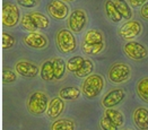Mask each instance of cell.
I'll use <instances>...</instances> for the list:
<instances>
[{
	"mask_svg": "<svg viewBox=\"0 0 148 130\" xmlns=\"http://www.w3.org/2000/svg\"><path fill=\"white\" fill-rule=\"evenodd\" d=\"M52 63H53V70H54V79L60 80L64 76V72L67 69V63L62 58H59V57L53 58Z\"/></svg>",
	"mask_w": 148,
	"mask_h": 130,
	"instance_id": "44dd1931",
	"label": "cell"
},
{
	"mask_svg": "<svg viewBox=\"0 0 148 130\" xmlns=\"http://www.w3.org/2000/svg\"><path fill=\"white\" fill-rule=\"evenodd\" d=\"M82 89H79L76 86H67L59 91V97H61L64 101H76L80 97Z\"/></svg>",
	"mask_w": 148,
	"mask_h": 130,
	"instance_id": "e0dca14e",
	"label": "cell"
},
{
	"mask_svg": "<svg viewBox=\"0 0 148 130\" xmlns=\"http://www.w3.org/2000/svg\"><path fill=\"white\" fill-rule=\"evenodd\" d=\"M87 24H88L87 14L84 9H80V8L74 9L70 12L68 21H67L68 30H70L75 34L82 33L86 28Z\"/></svg>",
	"mask_w": 148,
	"mask_h": 130,
	"instance_id": "8992f818",
	"label": "cell"
},
{
	"mask_svg": "<svg viewBox=\"0 0 148 130\" xmlns=\"http://www.w3.org/2000/svg\"><path fill=\"white\" fill-rule=\"evenodd\" d=\"M99 127L102 130H119V127L105 116L99 120Z\"/></svg>",
	"mask_w": 148,
	"mask_h": 130,
	"instance_id": "f546056e",
	"label": "cell"
},
{
	"mask_svg": "<svg viewBox=\"0 0 148 130\" xmlns=\"http://www.w3.org/2000/svg\"><path fill=\"white\" fill-rule=\"evenodd\" d=\"M134 122L139 130H148V109L144 107H137L132 114Z\"/></svg>",
	"mask_w": 148,
	"mask_h": 130,
	"instance_id": "2e32d148",
	"label": "cell"
},
{
	"mask_svg": "<svg viewBox=\"0 0 148 130\" xmlns=\"http://www.w3.org/2000/svg\"><path fill=\"white\" fill-rule=\"evenodd\" d=\"M16 2L24 8H34L37 5L36 0H16Z\"/></svg>",
	"mask_w": 148,
	"mask_h": 130,
	"instance_id": "4dcf8cb0",
	"label": "cell"
},
{
	"mask_svg": "<svg viewBox=\"0 0 148 130\" xmlns=\"http://www.w3.org/2000/svg\"><path fill=\"white\" fill-rule=\"evenodd\" d=\"M15 70L17 72V75L24 78H35L40 72V69L35 63L31 61H26V60L18 61L15 66Z\"/></svg>",
	"mask_w": 148,
	"mask_h": 130,
	"instance_id": "4fadbf2b",
	"label": "cell"
},
{
	"mask_svg": "<svg viewBox=\"0 0 148 130\" xmlns=\"http://www.w3.org/2000/svg\"><path fill=\"white\" fill-rule=\"evenodd\" d=\"M93 70H94V62L89 59V58H87L84 61L82 68L77 71L76 74H74V75L77 78H86L89 75L93 74Z\"/></svg>",
	"mask_w": 148,
	"mask_h": 130,
	"instance_id": "d4e9b609",
	"label": "cell"
},
{
	"mask_svg": "<svg viewBox=\"0 0 148 130\" xmlns=\"http://www.w3.org/2000/svg\"><path fill=\"white\" fill-rule=\"evenodd\" d=\"M104 116L106 118H109L112 122H114L119 128L120 127H123L124 126V116L123 113L116 109H105V112H104Z\"/></svg>",
	"mask_w": 148,
	"mask_h": 130,
	"instance_id": "d6986e66",
	"label": "cell"
},
{
	"mask_svg": "<svg viewBox=\"0 0 148 130\" xmlns=\"http://www.w3.org/2000/svg\"><path fill=\"white\" fill-rule=\"evenodd\" d=\"M128 2L132 8H139L143 7V5L147 2V0H128Z\"/></svg>",
	"mask_w": 148,
	"mask_h": 130,
	"instance_id": "d6a6232c",
	"label": "cell"
},
{
	"mask_svg": "<svg viewBox=\"0 0 148 130\" xmlns=\"http://www.w3.org/2000/svg\"><path fill=\"white\" fill-rule=\"evenodd\" d=\"M23 43L26 47L34 49V50H42L45 49L49 44V40L47 35L42 34V33H28L26 36L23 37Z\"/></svg>",
	"mask_w": 148,
	"mask_h": 130,
	"instance_id": "7c38bea8",
	"label": "cell"
},
{
	"mask_svg": "<svg viewBox=\"0 0 148 130\" xmlns=\"http://www.w3.org/2000/svg\"><path fill=\"white\" fill-rule=\"evenodd\" d=\"M29 16L32 17V19L34 21L35 25L37 26L38 30H48L50 27V19L48 16H45L44 14L38 12H28Z\"/></svg>",
	"mask_w": 148,
	"mask_h": 130,
	"instance_id": "ffe728a7",
	"label": "cell"
},
{
	"mask_svg": "<svg viewBox=\"0 0 148 130\" xmlns=\"http://www.w3.org/2000/svg\"><path fill=\"white\" fill-rule=\"evenodd\" d=\"M49 102L48 95L44 92L35 91L28 95L26 101V107L32 116H42L43 113H47Z\"/></svg>",
	"mask_w": 148,
	"mask_h": 130,
	"instance_id": "7a4b0ae2",
	"label": "cell"
},
{
	"mask_svg": "<svg viewBox=\"0 0 148 130\" xmlns=\"http://www.w3.org/2000/svg\"><path fill=\"white\" fill-rule=\"evenodd\" d=\"M124 130H131V129H124Z\"/></svg>",
	"mask_w": 148,
	"mask_h": 130,
	"instance_id": "e575fe53",
	"label": "cell"
},
{
	"mask_svg": "<svg viewBox=\"0 0 148 130\" xmlns=\"http://www.w3.org/2000/svg\"><path fill=\"white\" fill-rule=\"evenodd\" d=\"M131 77V68L128 63H113L108 71V78L112 84L125 83Z\"/></svg>",
	"mask_w": 148,
	"mask_h": 130,
	"instance_id": "5b68a950",
	"label": "cell"
},
{
	"mask_svg": "<svg viewBox=\"0 0 148 130\" xmlns=\"http://www.w3.org/2000/svg\"><path fill=\"white\" fill-rule=\"evenodd\" d=\"M36 1H38V0H36Z\"/></svg>",
	"mask_w": 148,
	"mask_h": 130,
	"instance_id": "d590c367",
	"label": "cell"
},
{
	"mask_svg": "<svg viewBox=\"0 0 148 130\" xmlns=\"http://www.w3.org/2000/svg\"><path fill=\"white\" fill-rule=\"evenodd\" d=\"M84 61H85V58H83L80 56L71 57L70 59L67 61V69L70 72H73V74H76L77 71L82 68Z\"/></svg>",
	"mask_w": 148,
	"mask_h": 130,
	"instance_id": "4316f807",
	"label": "cell"
},
{
	"mask_svg": "<svg viewBox=\"0 0 148 130\" xmlns=\"http://www.w3.org/2000/svg\"><path fill=\"white\" fill-rule=\"evenodd\" d=\"M123 52L127 58L134 61H143L148 58V49L144 44L136 42V41H129L123 45Z\"/></svg>",
	"mask_w": 148,
	"mask_h": 130,
	"instance_id": "ba28073f",
	"label": "cell"
},
{
	"mask_svg": "<svg viewBox=\"0 0 148 130\" xmlns=\"http://www.w3.org/2000/svg\"><path fill=\"white\" fill-rule=\"evenodd\" d=\"M17 72L10 70L9 68H5L2 71V82L5 84H12L17 80Z\"/></svg>",
	"mask_w": 148,
	"mask_h": 130,
	"instance_id": "f1b7e54d",
	"label": "cell"
},
{
	"mask_svg": "<svg viewBox=\"0 0 148 130\" xmlns=\"http://www.w3.org/2000/svg\"><path fill=\"white\" fill-rule=\"evenodd\" d=\"M21 10L17 5L12 2H3L2 3V25L7 28L15 27L21 23Z\"/></svg>",
	"mask_w": 148,
	"mask_h": 130,
	"instance_id": "52a82bcc",
	"label": "cell"
},
{
	"mask_svg": "<svg viewBox=\"0 0 148 130\" xmlns=\"http://www.w3.org/2000/svg\"><path fill=\"white\" fill-rule=\"evenodd\" d=\"M143 25L138 21H128L122 24L118 30V35L123 41H132L143 33Z\"/></svg>",
	"mask_w": 148,
	"mask_h": 130,
	"instance_id": "30bf717a",
	"label": "cell"
},
{
	"mask_svg": "<svg viewBox=\"0 0 148 130\" xmlns=\"http://www.w3.org/2000/svg\"><path fill=\"white\" fill-rule=\"evenodd\" d=\"M64 100H62L61 97H53L49 102V107L47 110V116L51 120H56L62 114L63 110H64Z\"/></svg>",
	"mask_w": 148,
	"mask_h": 130,
	"instance_id": "5bb4252c",
	"label": "cell"
},
{
	"mask_svg": "<svg viewBox=\"0 0 148 130\" xmlns=\"http://www.w3.org/2000/svg\"><path fill=\"white\" fill-rule=\"evenodd\" d=\"M47 12L53 21H64L69 17L70 8L62 0H50L47 5Z\"/></svg>",
	"mask_w": 148,
	"mask_h": 130,
	"instance_id": "9c48e42d",
	"label": "cell"
},
{
	"mask_svg": "<svg viewBox=\"0 0 148 130\" xmlns=\"http://www.w3.org/2000/svg\"><path fill=\"white\" fill-rule=\"evenodd\" d=\"M139 15L144 21H148V1L145 5H143V7H140Z\"/></svg>",
	"mask_w": 148,
	"mask_h": 130,
	"instance_id": "1f68e13d",
	"label": "cell"
},
{
	"mask_svg": "<svg viewBox=\"0 0 148 130\" xmlns=\"http://www.w3.org/2000/svg\"><path fill=\"white\" fill-rule=\"evenodd\" d=\"M119 12H121V15L123 16L125 21H131L134 17V12L131 10V6L129 5V2H127L125 0H114Z\"/></svg>",
	"mask_w": 148,
	"mask_h": 130,
	"instance_id": "cb8c5ba5",
	"label": "cell"
},
{
	"mask_svg": "<svg viewBox=\"0 0 148 130\" xmlns=\"http://www.w3.org/2000/svg\"><path fill=\"white\" fill-rule=\"evenodd\" d=\"M104 88V78L97 75L92 74L84 79L82 84V94L88 100H94L99 96Z\"/></svg>",
	"mask_w": 148,
	"mask_h": 130,
	"instance_id": "3957f363",
	"label": "cell"
},
{
	"mask_svg": "<svg viewBox=\"0 0 148 130\" xmlns=\"http://www.w3.org/2000/svg\"><path fill=\"white\" fill-rule=\"evenodd\" d=\"M136 92L138 97L148 104V77L141 78L136 85Z\"/></svg>",
	"mask_w": 148,
	"mask_h": 130,
	"instance_id": "603a6c76",
	"label": "cell"
},
{
	"mask_svg": "<svg viewBox=\"0 0 148 130\" xmlns=\"http://www.w3.org/2000/svg\"><path fill=\"white\" fill-rule=\"evenodd\" d=\"M105 47V39L103 33L97 28L88 30L82 41V51L88 57L99 56Z\"/></svg>",
	"mask_w": 148,
	"mask_h": 130,
	"instance_id": "6da1fadb",
	"label": "cell"
},
{
	"mask_svg": "<svg viewBox=\"0 0 148 130\" xmlns=\"http://www.w3.org/2000/svg\"><path fill=\"white\" fill-rule=\"evenodd\" d=\"M104 12H105L106 17L109 18V21L113 24H119L123 19V16L121 15V12H119L114 0H105Z\"/></svg>",
	"mask_w": 148,
	"mask_h": 130,
	"instance_id": "9a60e30c",
	"label": "cell"
},
{
	"mask_svg": "<svg viewBox=\"0 0 148 130\" xmlns=\"http://www.w3.org/2000/svg\"><path fill=\"white\" fill-rule=\"evenodd\" d=\"M21 26H22V28L24 31H27L29 33H35V32L40 31L37 28V26L35 25V23H34V21L32 19V17L29 16V14H25L24 16H22Z\"/></svg>",
	"mask_w": 148,
	"mask_h": 130,
	"instance_id": "484cf974",
	"label": "cell"
},
{
	"mask_svg": "<svg viewBox=\"0 0 148 130\" xmlns=\"http://www.w3.org/2000/svg\"><path fill=\"white\" fill-rule=\"evenodd\" d=\"M41 79L44 82H52L54 79V70H53V63L52 60H47L42 63L40 69Z\"/></svg>",
	"mask_w": 148,
	"mask_h": 130,
	"instance_id": "ac0fdd59",
	"label": "cell"
},
{
	"mask_svg": "<svg viewBox=\"0 0 148 130\" xmlns=\"http://www.w3.org/2000/svg\"><path fill=\"white\" fill-rule=\"evenodd\" d=\"M125 98V91L123 88H113L103 96L101 103L105 109H113L119 105Z\"/></svg>",
	"mask_w": 148,
	"mask_h": 130,
	"instance_id": "8fae6325",
	"label": "cell"
},
{
	"mask_svg": "<svg viewBox=\"0 0 148 130\" xmlns=\"http://www.w3.org/2000/svg\"><path fill=\"white\" fill-rule=\"evenodd\" d=\"M76 129V123L71 119H60L56 120L52 122L50 130H75Z\"/></svg>",
	"mask_w": 148,
	"mask_h": 130,
	"instance_id": "7402d4cb",
	"label": "cell"
},
{
	"mask_svg": "<svg viewBox=\"0 0 148 130\" xmlns=\"http://www.w3.org/2000/svg\"><path fill=\"white\" fill-rule=\"evenodd\" d=\"M56 44L58 51L62 54H69L77 49V40L70 30L61 28L57 32Z\"/></svg>",
	"mask_w": 148,
	"mask_h": 130,
	"instance_id": "277c9868",
	"label": "cell"
},
{
	"mask_svg": "<svg viewBox=\"0 0 148 130\" xmlns=\"http://www.w3.org/2000/svg\"><path fill=\"white\" fill-rule=\"evenodd\" d=\"M62 1H64V2H73L75 0H62Z\"/></svg>",
	"mask_w": 148,
	"mask_h": 130,
	"instance_id": "836d02e7",
	"label": "cell"
},
{
	"mask_svg": "<svg viewBox=\"0 0 148 130\" xmlns=\"http://www.w3.org/2000/svg\"><path fill=\"white\" fill-rule=\"evenodd\" d=\"M16 44V39L9 33H2V49L3 50H10Z\"/></svg>",
	"mask_w": 148,
	"mask_h": 130,
	"instance_id": "83f0119b",
	"label": "cell"
}]
</instances>
